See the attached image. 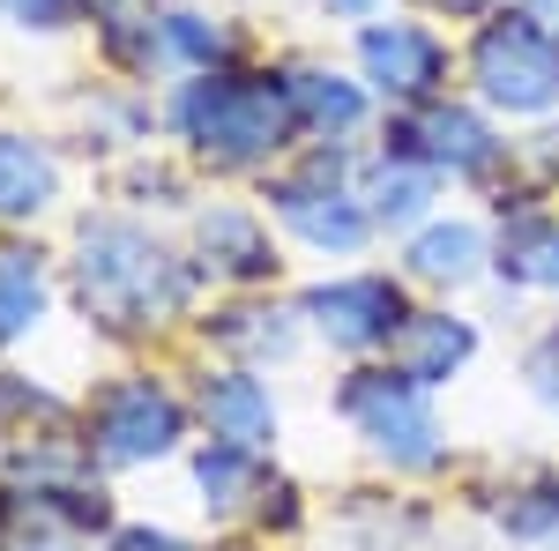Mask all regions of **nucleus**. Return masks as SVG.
Here are the masks:
<instances>
[{
    "mask_svg": "<svg viewBox=\"0 0 559 551\" xmlns=\"http://www.w3.org/2000/svg\"><path fill=\"white\" fill-rule=\"evenodd\" d=\"M187 291H194L187 261L173 247H157L150 231H134L120 216H97V224L75 231V298H83V313L97 328L150 336V328L187 313Z\"/></svg>",
    "mask_w": 559,
    "mask_h": 551,
    "instance_id": "obj_1",
    "label": "nucleus"
},
{
    "mask_svg": "<svg viewBox=\"0 0 559 551\" xmlns=\"http://www.w3.org/2000/svg\"><path fill=\"white\" fill-rule=\"evenodd\" d=\"M173 128L202 165L254 171L299 134V105H292V83L284 75L194 68V83H179V97H173Z\"/></svg>",
    "mask_w": 559,
    "mask_h": 551,
    "instance_id": "obj_2",
    "label": "nucleus"
},
{
    "mask_svg": "<svg viewBox=\"0 0 559 551\" xmlns=\"http://www.w3.org/2000/svg\"><path fill=\"white\" fill-rule=\"evenodd\" d=\"M471 83L508 120H552L559 112V31L537 8H492L471 38Z\"/></svg>",
    "mask_w": 559,
    "mask_h": 551,
    "instance_id": "obj_3",
    "label": "nucleus"
},
{
    "mask_svg": "<svg viewBox=\"0 0 559 551\" xmlns=\"http://www.w3.org/2000/svg\"><path fill=\"white\" fill-rule=\"evenodd\" d=\"M426 395L432 387L403 381L395 366H358V373L336 387V418H344L388 469H432L448 455V440H440V418H432Z\"/></svg>",
    "mask_w": 559,
    "mask_h": 551,
    "instance_id": "obj_4",
    "label": "nucleus"
},
{
    "mask_svg": "<svg viewBox=\"0 0 559 551\" xmlns=\"http://www.w3.org/2000/svg\"><path fill=\"white\" fill-rule=\"evenodd\" d=\"M269 209H276V224H284L299 247H313V254H358V247L381 231L373 209H366V187H350L344 149H313L306 165L276 171V179H269Z\"/></svg>",
    "mask_w": 559,
    "mask_h": 551,
    "instance_id": "obj_5",
    "label": "nucleus"
},
{
    "mask_svg": "<svg viewBox=\"0 0 559 551\" xmlns=\"http://www.w3.org/2000/svg\"><path fill=\"white\" fill-rule=\"evenodd\" d=\"M179 440H187V410H179V395L165 381L120 373L112 387H97V403H90V455L105 469H150L165 455H179Z\"/></svg>",
    "mask_w": 559,
    "mask_h": 551,
    "instance_id": "obj_6",
    "label": "nucleus"
},
{
    "mask_svg": "<svg viewBox=\"0 0 559 551\" xmlns=\"http://www.w3.org/2000/svg\"><path fill=\"white\" fill-rule=\"evenodd\" d=\"M388 149L418 157L426 171H448V179H485V171H500V157H508V142L492 134V120L471 112V105H448V97L403 105L388 120Z\"/></svg>",
    "mask_w": 559,
    "mask_h": 551,
    "instance_id": "obj_7",
    "label": "nucleus"
},
{
    "mask_svg": "<svg viewBox=\"0 0 559 551\" xmlns=\"http://www.w3.org/2000/svg\"><path fill=\"white\" fill-rule=\"evenodd\" d=\"M299 313L313 321V336H329L336 350H388L395 328L411 321V298L395 276H329L299 298Z\"/></svg>",
    "mask_w": 559,
    "mask_h": 551,
    "instance_id": "obj_8",
    "label": "nucleus"
},
{
    "mask_svg": "<svg viewBox=\"0 0 559 551\" xmlns=\"http://www.w3.org/2000/svg\"><path fill=\"white\" fill-rule=\"evenodd\" d=\"M358 75L381 89L388 105H426L448 83V45L432 38L426 23H366L358 31Z\"/></svg>",
    "mask_w": 559,
    "mask_h": 551,
    "instance_id": "obj_9",
    "label": "nucleus"
},
{
    "mask_svg": "<svg viewBox=\"0 0 559 551\" xmlns=\"http://www.w3.org/2000/svg\"><path fill=\"white\" fill-rule=\"evenodd\" d=\"M194 268L224 284H269L276 276V239L247 202H216L194 216Z\"/></svg>",
    "mask_w": 559,
    "mask_h": 551,
    "instance_id": "obj_10",
    "label": "nucleus"
},
{
    "mask_svg": "<svg viewBox=\"0 0 559 551\" xmlns=\"http://www.w3.org/2000/svg\"><path fill=\"white\" fill-rule=\"evenodd\" d=\"M471 358H477V328L463 313H411L395 328V343H388V366L418 387H448Z\"/></svg>",
    "mask_w": 559,
    "mask_h": 551,
    "instance_id": "obj_11",
    "label": "nucleus"
},
{
    "mask_svg": "<svg viewBox=\"0 0 559 551\" xmlns=\"http://www.w3.org/2000/svg\"><path fill=\"white\" fill-rule=\"evenodd\" d=\"M202 418H210V440L269 447L276 440V395H269V381H254V366H231V373L202 381Z\"/></svg>",
    "mask_w": 559,
    "mask_h": 551,
    "instance_id": "obj_12",
    "label": "nucleus"
},
{
    "mask_svg": "<svg viewBox=\"0 0 559 551\" xmlns=\"http://www.w3.org/2000/svg\"><path fill=\"white\" fill-rule=\"evenodd\" d=\"M411 276L418 284H440V291H463V284H477L485 276V261H492V247H485V231H477L471 216H432V224H418V239H411Z\"/></svg>",
    "mask_w": 559,
    "mask_h": 551,
    "instance_id": "obj_13",
    "label": "nucleus"
},
{
    "mask_svg": "<svg viewBox=\"0 0 559 551\" xmlns=\"http://www.w3.org/2000/svg\"><path fill=\"white\" fill-rule=\"evenodd\" d=\"M492 261L515 291H559V209H515L500 216Z\"/></svg>",
    "mask_w": 559,
    "mask_h": 551,
    "instance_id": "obj_14",
    "label": "nucleus"
},
{
    "mask_svg": "<svg viewBox=\"0 0 559 551\" xmlns=\"http://www.w3.org/2000/svg\"><path fill=\"white\" fill-rule=\"evenodd\" d=\"M299 321L306 313H284V306H269V298H239V306H224L210 328L216 350H231L239 366H261V358H292L299 350Z\"/></svg>",
    "mask_w": 559,
    "mask_h": 551,
    "instance_id": "obj_15",
    "label": "nucleus"
},
{
    "mask_svg": "<svg viewBox=\"0 0 559 551\" xmlns=\"http://www.w3.org/2000/svg\"><path fill=\"white\" fill-rule=\"evenodd\" d=\"M52 194H60L52 149L31 142V134H0V224H31V216H45Z\"/></svg>",
    "mask_w": 559,
    "mask_h": 551,
    "instance_id": "obj_16",
    "label": "nucleus"
},
{
    "mask_svg": "<svg viewBox=\"0 0 559 551\" xmlns=\"http://www.w3.org/2000/svg\"><path fill=\"white\" fill-rule=\"evenodd\" d=\"M284 83H292V105H299V128L306 134L344 142V134L366 128V89L350 83V75H329V68H292Z\"/></svg>",
    "mask_w": 559,
    "mask_h": 551,
    "instance_id": "obj_17",
    "label": "nucleus"
},
{
    "mask_svg": "<svg viewBox=\"0 0 559 551\" xmlns=\"http://www.w3.org/2000/svg\"><path fill=\"white\" fill-rule=\"evenodd\" d=\"M366 209L381 231H411V224H426L432 209V171L418 157H403V149H388L381 165L366 171Z\"/></svg>",
    "mask_w": 559,
    "mask_h": 551,
    "instance_id": "obj_18",
    "label": "nucleus"
},
{
    "mask_svg": "<svg viewBox=\"0 0 559 551\" xmlns=\"http://www.w3.org/2000/svg\"><path fill=\"white\" fill-rule=\"evenodd\" d=\"M194 492L210 514H239L247 500H261V447H231V440H210L194 455Z\"/></svg>",
    "mask_w": 559,
    "mask_h": 551,
    "instance_id": "obj_19",
    "label": "nucleus"
},
{
    "mask_svg": "<svg viewBox=\"0 0 559 551\" xmlns=\"http://www.w3.org/2000/svg\"><path fill=\"white\" fill-rule=\"evenodd\" d=\"M90 15H97V45H105L120 68H150V60L165 52V15H157V0H90Z\"/></svg>",
    "mask_w": 559,
    "mask_h": 551,
    "instance_id": "obj_20",
    "label": "nucleus"
},
{
    "mask_svg": "<svg viewBox=\"0 0 559 551\" xmlns=\"http://www.w3.org/2000/svg\"><path fill=\"white\" fill-rule=\"evenodd\" d=\"M45 261L31 247H0V343L31 336L45 321Z\"/></svg>",
    "mask_w": 559,
    "mask_h": 551,
    "instance_id": "obj_21",
    "label": "nucleus"
},
{
    "mask_svg": "<svg viewBox=\"0 0 559 551\" xmlns=\"http://www.w3.org/2000/svg\"><path fill=\"white\" fill-rule=\"evenodd\" d=\"M492 522L515 544H559V477H522L492 500Z\"/></svg>",
    "mask_w": 559,
    "mask_h": 551,
    "instance_id": "obj_22",
    "label": "nucleus"
},
{
    "mask_svg": "<svg viewBox=\"0 0 559 551\" xmlns=\"http://www.w3.org/2000/svg\"><path fill=\"white\" fill-rule=\"evenodd\" d=\"M0 551H75V529L38 492H0Z\"/></svg>",
    "mask_w": 559,
    "mask_h": 551,
    "instance_id": "obj_23",
    "label": "nucleus"
},
{
    "mask_svg": "<svg viewBox=\"0 0 559 551\" xmlns=\"http://www.w3.org/2000/svg\"><path fill=\"white\" fill-rule=\"evenodd\" d=\"M165 52L187 60V68H224L231 60V31L216 15H194V8H165Z\"/></svg>",
    "mask_w": 559,
    "mask_h": 551,
    "instance_id": "obj_24",
    "label": "nucleus"
},
{
    "mask_svg": "<svg viewBox=\"0 0 559 551\" xmlns=\"http://www.w3.org/2000/svg\"><path fill=\"white\" fill-rule=\"evenodd\" d=\"M522 387H530V403L545 418H559V328H545V336L522 350Z\"/></svg>",
    "mask_w": 559,
    "mask_h": 551,
    "instance_id": "obj_25",
    "label": "nucleus"
},
{
    "mask_svg": "<svg viewBox=\"0 0 559 551\" xmlns=\"http://www.w3.org/2000/svg\"><path fill=\"white\" fill-rule=\"evenodd\" d=\"M83 8H90V0H0V15L23 23V31H68Z\"/></svg>",
    "mask_w": 559,
    "mask_h": 551,
    "instance_id": "obj_26",
    "label": "nucleus"
},
{
    "mask_svg": "<svg viewBox=\"0 0 559 551\" xmlns=\"http://www.w3.org/2000/svg\"><path fill=\"white\" fill-rule=\"evenodd\" d=\"M105 551H194L187 537H173V529H120Z\"/></svg>",
    "mask_w": 559,
    "mask_h": 551,
    "instance_id": "obj_27",
    "label": "nucleus"
},
{
    "mask_svg": "<svg viewBox=\"0 0 559 551\" xmlns=\"http://www.w3.org/2000/svg\"><path fill=\"white\" fill-rule=\"evenodd\" d=\"M537 171H545V179L559 187V128H552V134H537Z\"/></svg>",
    "mask_w": 559,
    "mask_h": 551,
    "instance_id": "obj_28",
    "label": "nucleus"
},
{
    "mask_svg": "<svg viewBox=\"0 0 559 551\" xmlns=\"http://www.w3.org/2000/svg\"><path fill=\"white\" fill-rule=\"evenodd\" d=\"M432 8H440V15H492L500 0H432Z\"/></svg>",
    "mask_w": 559,
    "mask_h": 551,
    "instance_id": "obj_29",
    "label": "nucleus"
},
{
    "mask_svg": "<svg viewBox=\"0 0 559 551\" xmlns=\"http://www.w3.org/2000/svg\"><path fill=\"white\" fill-rule=\"evenodd\" d=\"M530 8H537V15H545V23L559 31V0H530Z\"/></svg>",
    "mask_w": 559,
    "mask_h": 551,
    "instance_id": "obj_30",
    "label": "nucleus"
},
{
    "mask_svg": "<svg viewBox=\"0 0 559 551\" xmlns=\"http://www.w3.org/2000/svg\"><path fill=\"white\" fill-rule=\"evenodd\" d=\"M329 8H344V15H366V8H373V0H329Z\"/></svg>",
    "mask_w": 559,
    "mask_h": 551,
    "instance_id": "obj_31",
    "label": "nucleus"
}]
</instances>
